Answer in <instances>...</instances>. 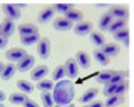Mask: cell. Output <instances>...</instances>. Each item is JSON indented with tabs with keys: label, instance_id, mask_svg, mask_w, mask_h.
<instances>
[{
	"label": "cell",
	"instance_id": "obj_1",
	"mask_svg": "<svg viewBox=\"0 0 134 107\" xmlns=\"http://www.w3.org/2000/svg\"><path fill=\"white\" fill-rule=\"evenodd\" d=\"M75 96V87L69 79H62L54 84L52 89V100L55 105H70Z\"/></svg>",
	"mask_w": 134,
	"mask_h": 107
},
{
	"label": "cell",
	"instance_id": "obj_2",
	"mask_svg": "<svg viewBox=\"0 0 134 107\" xmlns=\"http://www.w3.org/2000/svg\"><path fill=\"white\" fill-rule=\"evenodd\" d=\"M64 70H65V75L69 77V80H72V79H75V77L79 75V67H77V64H75L74 59H67L65 60Z\"/></svg>",
	"mask_w": 134,
	"mask_h": 107
},
{
	"label": "cell",
	"instance_id": "obj_3",
	"mask_svg": "<svg viewBox=\"0 0 134 107\" xmlns=\"http://www.w3.org/2000/svg\"><path fill=\"white\" fill-rule=\"evenodd\" d=\"M37 54L42 57V59H49L50 57V40L49 39H40L37 42Z\"/></svg>",
	"mask_w": 134,
	"mask_h": 107
},
{
	"label": "cell",
	"instance_id": "obj_4",
	"mask_svg": "<svg viewBox=\"0 0 134 107\" xmlns=\"http://www.w3.org/2000/svg\"><path fill=\"white\" fill-rule=\"evenodd\" d=\"M34 64H35V59H34V55H30V54H27V55L24 57L20 62H17V70L20 72H29L30 69H34Z\"/></svg>",
	"mask_w": 134,
	"mask_h": 107
},
{
	"label": "cell",
	"instance_id": "obj_5",
	"mask_svg": "<svg viewBox=\"0 0 134 107\" xmlns=\"http://www.w3.org/2000/svg\"><path fill=\"white\" fill-rule=\"evenodd\" d=\"M109 14H111V17L116 19V20H127V17H129V10L126 9V7H121V5L112 7V9L109 10Z\"/></svg>",
	"mask_w": 134,
	"mask_h": 107
},
{
	"label": "cell",
	"instance_id": "obj_6",
	"mask_svg": "<svg viewBox=\"0 0 134 107\" xmlns=\"http://www.w3.org/2000/svg\"><path fill=\"white\" fill-rule=\"evenodd\" d=\"M25 55H27V52H25L24 49H20V47H15V49L7 50V59L10 60V64L12 62H20Z\"/></svg>",
	"mask_w": 134,
	"mask_h": 107
},
{
	"label": "cell",
	"instance_id": "obj_7",
	"mask_svg": "<svg viewBox=\"0 0 134 107\" xmlns=\"http://www.w3.org/2000/svg\"><path fill=\"white\" fill-rule=\"evenodd\" d=\"M14 32H15V23L8 19L2 20V23H0V35L7 39V37H10Z\"/></svg>",
	"mask_w": 134,
	"mask_h": 107
},
{
	"label": "cell",
	"instance_id": "obj_8",
	"mask_svg": "<svg viewBox=\"0 0 134 107\" xmlns=\"http://www.w3.org/2000/svg\"><path fill=\"white\" fill-rule=\"evenodd\" d=\"M47 74H49V67H47V65H39V67L32 69L30 77H32V80L40 82V80L45 79V75H47Z\"/></svg>",
	"mask_w": 134,
	"mask_h": 107
},
{
	"label": "cell",
	"instance_id": "obj_9",
	"mask_svg": "<svg viewBox=\"0 0 134 107\" xmlns=\"http://www.w3.org/2000/svg\"><path fill=\"white\" fill-rule=\"evenodd\" d=\"M3 12L7 14V19L12 20V22L20 19V10L17 9L15 3H5V5H3Z\"/></svg>",
	"mask_w": 134,
	"mask_h": 107
},
{
	"label": "cell",
	"instance_id": "obj_10",
	"mask_svg": "<svg viewBox=\"0 0 134 107\" xmlns=\"http://www.w3.org/2000/svg\"><path fill=\"white\" fill-rule=\"evenodd\" d=\"M72 30L75 32L77 35H89L91 32H92V23L91 22H79V23H75V25L72 27Z\"/></svg>",
	"mask_w": 134,
	"mask_h": 107
},
{
	"label": "cell",
	"instance_id": "obj_11",
	"mask_svg": "<svg viewBox=\"0 0 134 107\" xmlns=\"http://www.w3.org/2000/svg\"><path fill=\"white\" fill-rule=\"evenodd\" d=\"M74 60H75V64H77L79 69H87L91 65V59H89V55H87V52H84V50L75 54V59Z\"/></svg>",
	"mask_w": 134,
	"mask_h": 107
},
{
	"label": "cell",
	"instance_id": "obj_12",
	"mask_svg": "<svg viewBox=\"0 0 134 107\" xmlns=\"http://www.w3.org/2000/svg\"><path fill=\"white\" fill-rule=\"evenodd\" d=\"M100 52L104 54V55H107V57H114V55H119V52H121V47L117 44H104L102 47H100Z\"/></svg>",
	"mask_w": 134,
	"mask_h": 107
},
{
	"label": "cell",
	"instance_id": "obj_13",
	"mask_svg": "<svg viewBox=\"0 0 134 107\" xmlns=\"http://www.w3.org/2000/svg\"><path fill=\"white\" fill-rule=\"evenodd\" d=\"M127 70H112L111 72V77H109V82L107 84H112V85H116V84H119V82H122L127 79Z\"/></svg>",
	"mask_w": 134,
	"mask_h": 107
},
{
	"label": "cell",
	"instance_id": "obj_14",
	"mask_svg": "<svg viewBox=\"0 0 134 107\" xmlns=\"http://www.w3.org/2000/svg\"><path fill=\"white\" fill-rule=\"evenodd\" d=\"M17 30H19L20 37H24V35H34V34H39V32H37V27L34 25V23H22V25H19V27H17Z\"/></svg>",
	"mask_w": 134,
	"mask_h": 107
},
{
	"label": "cell",
	"instance_id": "obj_15",
	"mask_svg": "<svg viewBox=\"0 0 134 107\" xmlns=\"http://www.w3.org/2000/svg\"><path fill=\"white\" fill-rule=\"evenodd\" d=\"M74 23H70L67 19L64 17H59V19H54V28L55 30H69V28H72Z\"/></svg>",
	"mask_w": 134,
	"mask_h": 107
},
{
	"label": "cell",
	"instance_id": "obj_16",
	"mask_svg": "<svg viewBox=\"0 0 134 107\" xmlns=\"http://www.w3.org/2000/svg\"><path fill=\"white\" fill-rule=\"evenodd\" d=\"M96 96H97V89L96 87H92V89H87L86 92L81 96V104H89V102H92V100H96Z\"/></svg>",
	"mask_w": 134,
	"mask_h": 107
},
{
	"label": "cell",
	"instance_id": "obj_17",
	"mask_svg": "<svg viewBox=\"0 0 134 107\" xmlns=\"http://www.w3.org/2000/svg\"><path fill=\"white\" fill-rule=\"evenodd\" d=\"M64 19H67L70 23H79V22H82V12L72 9V10H69V12L64 15Z\"/></svg>",
	"mask_w": 134,
	"mask_h": 107
},
{
	"label": "cell",
	"instance_id": "obj_18",
	"mask_svg": "<svg viewBox=\"0 0 134 107\" xmlns=\"http://www.w3.org/2000/svg\"><path fill=\"white\" fill-rule=\"evenodd\" d=\"M54 14H55V12L50 9V7H47V9H44L39 15H37V20H39L40 23H47V22H50V20L54 19Z\"/></svg>",
	"mask_w": 134,
	"mask_h": 107
},
{
	"label": "cell",
	"instance_id": "obj_19",
	"mask_svg": "<svg viewBox=\"0 0 134 107\" xmlns=\"http://www.w3.org/2000/svg\"><path fill=\"white\" fill-rule=\"evenodd\" d=\"M15 70H17V69H15L14 64H7V65H3V69H2V72H0V75H2L3 80H10L12 77H14Z\"/></svg>",
	"mask_w": 134,
	"mask_h": 107
},
{
	"label": "cell",
	"instance_id": "obj_20",
	"mask_svg": "<svg viewBox=\"0 0 134 107\" xmlns=\"http://www.w3.org/2000/svg\"><path fill=\"white\" fill-rule=\"evenodd\" d=\"M17 87H19L20 94H24V96H29V94H32V90H34V85L29 80H24V79L17 82Z\"/></svg>",
	"mask_w": 134,
	"mask_h": 107
},
{
	"label": "cell",
	"instance_id": "obj_21",
	"mask_svg": "<svg viewBox=\"0 0 134 107\" xmlns=\"http://www.w3.org/2000/svg\"><path fill=\"white\" fill-rule=\"evenodd\" d=\"M114 39H116V42H122L124 45H129V30L122 28V30L114 32Z\"/></svg>",
	"mask_w": 134,
	"mask_h": 107
},
{
	"label": "cell",
	"instance_id": "obj_22",
	"mask_svg": "<svg viewBox=\"0 0 134 107\" xmlns=\"http://www.w3.org/2000/svg\"><path fill=\"white\" fill-rule=\"evenodd\" d=\"M122 102H124V96H111L102 104H104V107H117L119 104H122Z\"/></svg>",
	"mask_w": 134,
	"mask_h": 107
},
{
	"label": "cell",
	"instance_id": "obj_23",
	"mask_svg": "<svg viewBox=\"0 0 134 107\" xmlns=\"http://www.w3.org/2000/svg\"><path fill=\"white\" fill-rule=\"evenodd\" d=\"M91 42L96 45V47H102L104 44H106V39H104V35L100 34V32H91Z\"/></svg>",
	"mask_w": 134,
	"mask_h": 107
},
{
	"label": "cell",
	"instance_id": "obj_24",
	"mask_svg": "<svg viewBox=\"0 0 134 107\" xmlns=\"http://www.w3.org/2000/svg\"><path fill=\"white\" fill-rule=\"evenodd\" d=\"M122 28H127V27H126V20H116V19H112V22H111V25H109L107 30L114 34V32L122 30Z\"/></svg>",
	"mask_w": 134,
	"mask_h": 107
},
{
	"label": "cell",
	"instance_id": "obj_25",
	"mask_svg": "<svg viewBox=\"0 0 134 107\" xmlns=\"http://www.w3.org/2000/svg\"><path fill=\"white\" fill-rule=\"evenodd\" d=\"M8 100L14 105H19V104H24V102L27 100V96H24V94H20V92H14L12 96H8Z\"/></svg>",
	"mask_w": 134,
	"mask_h": 107
},
{
	"label": "cell",
	"instance_id": "obj_26",
	"mask_svg": "<svg viewBox=\"0 0 134 107\" xmlns=\"http://www.w3.org/2000/svg\"><path fill=\"white\" fill-rule=\"evenodd\" d=\"M64 75H65L64 65H57V67L54 69V72H52V82H59V80H62V79H64Z\"/></svg>",
	"mask_w": 134,
	"mask_h": 107
},
{
	"label": "cell",
	"instance_id": "obj_27",
	"mask_svg": "<svg viewBox=\"0 0 134 107\" xmlns=\"http://www.w3.org/2000/svg\"><path fill=\"white\" fill-rule=\"evenodd\" d=\"M37 89L40 90V92H50V90L54 89V82L52 80H40V82H37Z\"/></svg>",
	"mask_w": 134,
	"mask_h": 107
},
{
	"label": "cell",
	"instance_id": "obj_28",
	"mask_svg": "<svg viewBox=\"0 0 134 107\" xmlns=\"http://www.w3.org/2000/svg\"><path fill=\"white\" fill-rule=\"evenodd\" d=\"M40 40V37L39 34H34V35H24V37H20V42H22L24 45H34V44H37Z\"/></svg>",
	"mask_w": 134,
	"mask_h": 107
},
{
	"label": "cell",
	"instance_id": "obj_29",
	"mask_svg": "<svg viewBox=\"0 0 134 107\" xmlns=\"http://www.w3.org/2000/svg\"><path fill=\"white\" fill-rule=\"evenodd\" d=\"M127 89H129L127 80L119 82V84H116V87H114V96H124V94L127 92Z\"/></svg>",
	"mask_w": 134,
	"mask_h": 107
},
{
	"label": "cell",
	"instance_id": "obj_30",
	"mask_svg": "<svg viewBox=\"0 0 134 107\" xmlns=\"http://www.w3.org/2000/svg\"><path fill=\"white\" fill-rule=\"evenodd\" d=\"M111 22H112V17H111V14H104L102 17L99 19V28H102V30H107L109 25H111Z\"/></svg>",
	"mask_w": 134,
	"mask_h": 107
},
{
	"label": "cell",
	"instance_id": "obj_31",
	"mask_svg": "<svg viewBox=\"0 0 134 107\" xmlns=\"http://www.w3.org/2000/svg\"><path fill=\"white\" fill-rule=\"evenodd\" d=\"M72 9H74V7L70 5V3H57V5L54 7L52 10H54V12H59V14H62V15H65L67 12L72 10Z\"/></svg>",
	"mask_w": 134,
	"mask_h": 107
},
{
	"label": "cell",
	"instance_id": "obj_32",
	"mask_svg": "<svg viewBox=\"0 0 134 107\" xmlns=\"http://www.w3.org/2000/svg\"><path fill=\"white\" fill-rule=\"evenodd\" d=\"M42 104H44V107H54V100H52V94L50 92H42Z\"/></svg>",
	"mask_w": 134,
	"mask_h": 107
},
{
	"label": "cell",
	"instance_id": "obj_33",
	"mask_svg": "<svg viewBox=\"0 0 134 107\" xmlns=\"http://www.w3.org/2000/svg\"><path fill=\"white\" fill-rule=\"evenodd\" d=\"M111 72H112V70H102V72H99V74H97V77H96V80L106 85L107 82H109V77H111Z\"/></svg>",
	"mask_w": 134,
	"mask_h": 107
},
{
	"label": "cell",
	"instance_id": "obj_34",
	"mask_svg": "<svg viewBox=\"0 0 134 107\" xmlns=\"http://www.w3.org/2000/svg\"><path fill=\"white\" fill-rule=\"evenodd\" d=\"M94 57H96V60H97L100 65H107V64H109V57L104 55L100 50H96V52H94Z\"/></svg>",
	"mask_w": 134,
	"mask_h": 107
},
{
	"label": "cell",
	"instance_id": "obj_35",
	"mask_svg": "<svg viewBox=\"0 0 134 107\" xmlns=\"http://www.w3.org/2000/svg\"><path fill=\"white\" fill-rule=\"evenodd\" d=\"M114 87H116V85H112V84H106V85H104V96H106V97L114 96Z\"/></svg>",
	"mask_w": 134,
	"mask_h": 107
},
{
	"label": "cell",
	"instance_id": "obj_36",
	"mask_svg": "<svg viewBox=\"0 0 134 107\" xmlns=\"http://www.w3.org/2000/svg\"><path fill=\"white\" fill-rule=\"evenodd\" d=\"M22 105H24V107H40L35 100H32V99H27V100H25Z\"/></svg>",
	"mask_w": 134,
	"mask_h": 107
},
{
	"label": "cell",
	"instance_id": "obj_37",
	"mask_svg": "<svg viewBox=\"0 0 134 107\" xmlns=\"http://www.w3.org/2000/svg\"><path fill=\"white\" fill-rule=\"evenodd\" d=\"M87 107H104V104L100 100H92V102H89V105Z\"/></svg>",
	"mask_w": 134,
	"mask_h": 107
},
{
	"label": "cell",
	"instance_id": "obj_38",
	"mask_svg": "<svg viewBox=\"0 0 134 107\" xmlns=\"http://www.w3.org/2000/svg\"><path fill=\"white\" fill-rule=\"evenodd\" d=\"M5 45H7V39H5V37H0V50L5 49Z\"/></svg>",
	"mask_w": 134,
	"mask_h": 107
},
{
	"label": "cell",
	"instance_id": "obj_39",
	"mask_svg": "<svg viewBox=\"0 0 134 107\" xmlns=\"http://www.w3.org/2000/svg\"><path fill=\"white\" fill-rule=\"evenodd\" d=\"M3 100H5V94H3V92H2V90H0V104H2V102H3Z\"/></svg>",
	"mask_w": 134,
	"mask_h": 107
},
{
	"label": "cell",
	"instance_id": "obj_40",
	"mask_svg": "<svg viewBox=\"0 0 134 107\" xmlns=\"http://www.w3.org/2000/svg\"><path fill=\"white\" fill-rule=\"evenodd\" d=\"M2 69H3V64H2V62H0V72H2Z\"/></svg>",
	"mask_w": 134,
	"mask_h": 107
},
{
	"label": "cell",
	"instance_id": "obj_41",
	"mask_svg": "<svg viewBox=\"0 0 134 107\" xmlns=\"http://www.w3.org/2000/svg\"><path fill=\"white\" fill-rule=\"evenodd\" d=\"M55 107H67V105H55Z\"/></svg>",
	"mask_w": 134,
	"mask_h": 107
},
{
	"label": "cell",
	"instance_id": "obj_42",
	"mask_svg": "<svg viewBox=\"0 0 134 107\" xmlns=\"http://www.w3.org/2000/svg\"><path fill=\"white\" fill-rule=\"evenodd\" d=\"M67 107H75V105H67Z\"/></svg>",
	"mask_w": 134,
	"mask_h": 107
},
{
	"label": "cell",
	"instance_id": "obj_43",
	"mask_svg": "<svg viewBox=\"0 0 134 107\" xmlns=\"http://www.w3.org/2000/svg\"><path fill=\"white\" fill-rule=\"evenodd\" d=\"M0 107H3V105H2V104H0Z\"/></svg>",
	"mask_w": 134,
	"mask_h": 107
}]
</instances>
